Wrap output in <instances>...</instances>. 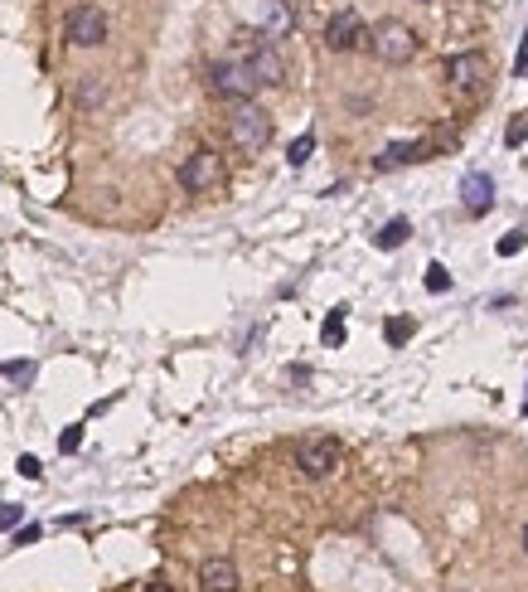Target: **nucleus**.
<instances>
[{"instance_id":"nucleus-1","label":"nucleus","mask_w":528,"mask_h":592,"mask_svg":"<svg viewBox=\"0 0 528 592\" xmlns=\"http://www.w3.org/2000/svg\"><path fill=\"white\" fill-rule=\"evenodd\" d=\"M228 136H233V146L243 151V156H257V151H267L272 141V117L267 108H257V102H233V112H228Z\"/></svg>"},{"instance_id":"nucleus-2","label":"nucleus","mask_w":528,"mask_h":592,"mask_svg":"<svg viewBox=\"0 0 528 592\" xmlns=\"http://www.w3.org/2000/svg\"><path fill=\"white\" fill-rule=\"evenodd\" d=\"M364 44L378 64H407V58L417 54V34H412V25H402V20H378Z\"/></svg>"},{"instance_id":"nucleus-3","label":"nucleus","mask_w":528,"mask_h":592,"mask_svg":"<svg viewBox=\"0 0 528 592\" xmlns=\"http://www.w3.org/2000/svg\"><path fill=\"white\" fill-rule=\"evenodd\" d=\"M219 185H223V156L219 151H209V146L189 151L185 165H179V189H185V195H209V189H219Z\"/></svg>"},{"instance_id":"nucleus-4","label":"nucleus","mask_w":528,"mask_h":592,"mask_svg":"<svg viewBox=\"0 0 528 592\" xmlns=\"http://www.w3.org/2000/svg\"><path fill=\"white\" fill-rule=\"evenodd\" d=\"M209 92L223 98V102H247L252 92H257V83H252L243 58H213L209 64Z\"/></svg>"},{"instance_id":"nucleus-5","label":"nucleus","mask_w":528,"mask_h":592,"mask_svg":"<svg viewBox=\"0 0 528 592\" xmlns=\"http://www.w3.org/2000/svg\"><path fill=\"white\" fill-rule=\"evenodd\" d=\"M340 461H344V452H340L334 437H306V442L296 447V471L310 481H330L334 471H340Z\"/></svg>"},{"instance_id":"nucleus-6","label":"nucleus","mask_w":528,"mask_h":592,"mask_svg":"<svg viewBox=\"0 0 528 592\" xmlns=\"http://www.w3.org/2000/svg\"><path fill=\"white\" fill-rule=\"evenodd\" d=\"M64 39L74 49H98L107 44V10L102 5H74L64 20Z\"/></svg>"},{"instance_id":"nucleus-7","label":"nucleus","mask_w":528,"mask_h":592,"mask_svg":"<svg viewBox=\"0 0 528 592\" xmlns=\"http://www.w3.org/2000/svg\"><path fill=\"white\" fill-rule=\"evenodd\" d=\"M368 39V30H364V20H359V10H334V15L325 20V49L330 54H350L359 49V44Z\"/></svg>"},{"instance_id":"nucleus-8","label":"nucleus","mask_w":528,"mask_h":592,"mask_svg":"<svg viewBox=\"0 0 528 592\" xmlns=\"http://www.w3.org/2000/svg\"><path fill=\"white\" fill-rule=\"evenodd\" d=\"M489 78V58L485 54H455V58H446V83L455 92H475L480 83Z\"/></svg>"},{"instance_id":"nucleus-9","label":"nucleus","mask_w":528,"mask_h":592,"mask_svg":"<svg viewBox=\"0 0 528 592\" xmlns=\"http://www.w3.org/2000/svg\"><path fill=\"white\" fill-rule=\"evenodd\" d=\"M461 205H465V214H489V209H495V180H489L485 170H471L461 180Z\"/></svg>"},{"instance_id":"nucleus-10","label":"nucleus","mask_w":528,"mask_h":592,"mask_svg":"<svg viewBox=\"0 0 528 592\" xmlns=\"http://www.w3.org/2000/svg\"><path fill=\"white\" fill-rule=\"evenodd\" d=\"M199 588L203 592H238V588H243L238 563L233 559H203L199 563Z\"/></svg>"},{"instance_id":"nucleus-11","label":"nucleus","mask_w":528,"mask_h":592,"mask_svg":"<svg viewBox=\"0 0 528 592\" xmlns=\"http://www.w3.org/2000/svg\"><path fill=\"white\" fill-rule=\"evenodd\" d=\"M431 141H398V146H388L383 156L374 161V170H398V165H412V161H427Z\"/></svg>"},{"instance_id":"nucleus-12","label":"nucleus","mask_w":528,"mask_h":592,"mask_svg":"<svg viewBox=\"0 0 528 592\" xmlns=\"http://www.w3.org/2000/svg\"><path fill=\"white\" fill-rule=\"evenodd\" d=\"M407 239H412V223H407V219H388V223H383V229H378V248H383V253H393V248H402Z\"/></svg>"},{"instance_id":"nucleus-13","label":"nucleus","mask_w":528,"mask_h":592,"mask_svg":"<svg viewBox=\"0 0 528 592\" xmlns=\"http://www.w3.org/2000/svg\"><path fill=\"white\" fill-rule=\"evenodd\" d=\"M412 316H393L388 326H383V340H388V345H407V340H412Z\"/></svg>"},{"instance_id":"nucleus-14","label":"nucleus","mask_w":528,"mask_h":592,"mask_svg":"<svg viewBox=\"0 0 528 592\" xmlns=\"http://www.w3.org/2000/svg\"><path fill=\"white\" fill-rule=\"evenodd\" d=\"M320 335H325V345H344V306H334V311H330V321H325Z\"/></svg>"},{"instance_id":"nucleus-15","label":"nucleus","mask_w":528,"mask_h":592,"mask_svg":"<svg viewBox=\"0 0 528 592\" xmlns=\"http://www.w3.org/2000/svg\"><path fill=\"white\" fill-rule=\"evenodd\" d=\"M310 151H316V132L296 136V141H291V151H286V161H291V165H306V161H310Z\"/></svg>"},{"instance_id":"nucleus-16","label":"nucleus","mask_w":528,"mask_h":592,"mask_svg":"<svg viewBox=\"0 0 528 592\" xmlns=\"http://www.w3.org/2000/svg\"><path fill=\"white\" fill-rule=\"evenodd\" d=\"M519 248H528V229H514V233H504V239H499V257H514Z\"/></svg>"},{"instance_id":"nucleus-17","label":"nucleus","mask_w":528,"mask_h":592,"mask_svg":"<svg viewBox=\"0 0 528 592\" xmlns=\"http://www.w3.org/2000/svg\"><path fill=\"white\" fill-rule=\"evenodd\" d=\"M427 292H451V272L441 267V263L427 267Z\"/></svg>"},{"instance_id":"nucleus-18","label":"nucleus","mask_w":528,"mask_h":592,"mask_svg":"<svg viewBox=\"0 0 528 592\" xmlns=\"http://www.w3.org/2000/svg\"><path fill=\"white\" fill-rule=\"evenodd\" d=\"M0 374L15 379V384H30V379H34V364H30V360H20V364H0Z\"/></svg>"},{"instance_id":"nucleus-19","label":"nucleus","mask_w":528,"mask_h":592,"mask_svg":"<svg viewBox=\"0 0 528 592\" xmlns=\"http://www.w3.org/2000/svg\"><path fill=\"white\" fill-rule=\"evenodd\" d=\"M528 141V117H514L509 132H504V146H524Z\"/></svg>"},{"instance_id":"nucleus-20","label":"nucleus","mask_w":528,"mask_h":592,"mask_svg":"<svg viewBox=\"0 0 528 592\" xmlns=\"http://www.w3.org/2000/svg\"><path fill=\"white\" fill-rule=\"evenodd\" d=\"M78 102H82V108H98V102H102V83L98 78L82 83V88H78Z\"/></svg>"},{"instance_id":"nucleus-21","label":"nucleus","mask_w":528,"mask_h":592,"mask_svg":"<svg viewBox=\"0 0 528 592\" xmlns=\"http://www.w3.org/2000/svg\"><path fill=\"white\" fill-rule=\"evenodd\" d=\"M78 442H82V422H74V428L58 437V452H78Z\"/></svg>"},{"instance_id":"nucleus-22","label":"nucleus","mask_w":528,"mask_h":592,"mask_svg":"<svg viewBox=\"0 0 528 592\" xmlns=\"http://www.w3.org/2000/svg\"><path fill=\"white\" fill-rule=\"evenodd\" d=\"M20 519H25V510H20V505H0V529H15Z\"/></svg>"},{"instance_id":"nucleus-23","label":"nucleus","mask_w":528,"mask_h":592,"mask_svg":"<svg viewBox=\"0 0 528 592\" xmlns=\"http://www.w3.org/2000/svg\"><path fill=\"white\" fill-rule=\"evenodd\" d=\"M39 457H20V476H30V481H39Z\"/></svg>"},{"instance_id":"nucleus-24","label":"nucleus","mask_w":528,"mask_h":592,"mask_svg":"<svg viewBox=\"0 0 528 592\" xmlns=\"http://www.w3.org/2000/svg\"><path fill=\"white\" fill-rule=\"evenodd\" d=\"M34 539H39V525H25V529L15 535V544H34Z\"/></svg>"},{"instance_id":"nucleus-25","label":"nucleus","mask_w":528,"mask_h":592,"mask_svg":"<svg viewBox=\"0 0 528 592\" xmlns=\"http://www.w3.org/2000/svg\"><path fill=\"white\" fill-rule=\"evenodd\" d=\"M514 68H519V78H524V74H528V39H524V44H519V58H514Z\"/></svg>"},{"instance_id":"nucleus-26","label":"nucleus","mask_w":528,"mask_h":592,"mask_svg":"<svg viewBox=\"0 0 528 592\" xmlns=\"http://www.w3.org/2000/svg\"><path fill=\"white\" fill-rule=\"evenodd\" d=\"M146 592H175V588H170V583H151Z\"/></svg>"},{"instance_id":"nucleus-27","label":"nucleus","mask_w":528,"mask_h":592,"mask_svg":"<svg viewBox=\"0 0 528 592\" xmlns=\"http://www.w3.org/2000/svg\"><path fill=\"white\" fill-rule=\"evenodd\" d=\"M524 553H528V525H524Z\"/></svg>"}]
</instances>
